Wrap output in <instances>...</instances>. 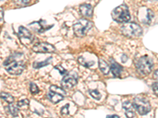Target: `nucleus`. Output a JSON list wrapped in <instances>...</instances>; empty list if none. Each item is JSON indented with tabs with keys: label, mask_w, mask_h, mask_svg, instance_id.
Instances as JSON below:
<instances>
[{
	"label": "nucleus",
	"mask_w": 158,
	"mask_h": 118,
	"mask_svg": "<svg viewBox=\"0 0 158 118\" xmlns=\"http://www.w3.org/2000/svg\"><path fill=\"white\" fill-rule=\"evenodd\" d=\"M22 54H14L4 62L6 70L12 75H19L25 68V61L22 59Z\"/></svg>",
	"instance_id": "f257e3e1"
},
{
	"label": "nucleus",
	"mask_w": 158,
	"mask_h": 118,
	"mask_svg": "<svg viewBox=\"0 0 158 118\" xmlns=\"http://www.w3.org/2000/svg\"><path fill=\"white\" fill-rule=\"evenodd\" d=\"M111 17L114 21L118 22V23H127L131 20L129 8L125 4H122L112 10Z\"/></svg>",
	"instance_id": "f03ea898"
},
{
	"label": "nucleus",
	"mask_w": 158,
	"mask_h": 118,
	"mask_svg": "<svg viewBox=\"0 0 158 118\" xmlns=\"http://www.w3.org/2000/svg\"><path fill=\"white\" fill-rule=\"evenodd\" d=\"M93 27V23L92 22L87 19H81L78 22H76L73 25V30H74V34L77 37H83L86 36L89 31Z\"/></svg>",
	"instance_id": "7ed1b4c3"
},
{
	"label": "nucleus",
	"mask_w": 158,
	"mask_h": 118,
	"mask_svg": "<svg viewBox=\"0 0 158 118\" xmlns=\"http://www.w3.org/2000/svg\"><path fill=\"white\" fill-rule=\"evenodd\" d=\"M121 32L127 37L136 38L142 35V29L136 23H126L121 27Z\"/></svg>",
	"instance_id": "20e7f679"
},
{
	"label": "nucleus",
	"mask_w": 158,
	"mask_h": 118,
	"mask_svg": "<svg viewBox=\"0 0 158 118\" xmlns=\"http://www.w3.org/2000/svg\"><path fill=\"white\" fill-rule=\"evenodd\" d=\"M153 61L148 56H142L136 62V68L142 75L146 76L149 74L153 69Z\"/></svg>",
	"instance_id": "39448f33"
},
{
	"label": "nucleus",
	"mask_w": 158,
	"mask_h": 118,
	"mask_svg": "<svg viewBox=\"0 0 158 118\" xmlns=\"http://www.w3.org/2000/svg\"><path fill=\"white\" fill-rule=\"evenodd\" d=\"M135 110L140 115H146L151 110V105L147 99L144 98H135L133 101Z\"/></svg>",
	"instance_id": "423d86ee"
},
{
	"label": "nucleus",
	"mask_w": 158,
	"mask_h": 118,
	"mask_svg": "<svg viewBox=\"0 0 158 118\" xmlns=\"http://www.w3.org/2000/svg\"><path fill=\"white\" fill-rule=\"evenodd\" d=\"M77 77L74 73H67L61 81V87L63 89H71L77 84Z\"/></svg>",
	"instance_id": "0eeeda50"
},
{
	"label": "nucleus",
	"mask_w": 158,
	"mask_h": 118,
	"mask_svg": "<svg viewBox=\"0 0 158 118\" xmlns=\"http://www.w3.org/2000/svg\"><path fill=\"white\" fill-rule=\"evenodd\" d=\"M32 50L36 53H52L56 51V47L48 43L40 42L33 46Z\"/></svg>",
	"instance_id": "6e6552de"
},
{
	"label": "nucleus",
	"mask_w": 158,
	"mask_h": 118,
	"mask_svg": "<svg viewBox=\"0 0 158 118\" xmlns=\"http://www.w3.org/2000/svg\"><path fill=\"white\" fill-rule=\"evenodd\" d=\"M18 35H19V37L21 39L22 42L24 43L25 42H28L29 43H32V40H33V36H32V33L28 30L25 27H20L19 28V31H18Z\"/></svg>",
	"instance_id": "1a4fd4ad"
},
{
	"label": "nucleus",
	"mask_w": 158,
	"mask_h": 118,
	"mask_svg": "<svg viewBox=\"0 0 158 118\" xmlns=\"http://www.w3.org/2000/svg\"><path fill=\"white\" fill-rule=\"evenodd\" d=\"M80 13L85 18H91L93 15V6L90 4H82L79 7Z\"/></svg>",
	"instance_id": "9d476101"
},
{
	"label": "nucleus",
	"mask_w": 158,
	"mask_h": 118,
	"mask_svg": "<svg viewBox=\"0 0 158 118\" xmlns=\"http://www.w3.org/2000/svg\"><path fill=\"white\" fill-rule=\"evenodd\" d=\"M123 108L126 110V116L127 117H135V107H134L133 104L127 101V102L123 103Z\"/></svg>",
	"instance_id": "9b49d317"
},
{
	"label": "nucleus",
	"mask_w": 158,
	"mask_h": 118,
	"mask_svg": "<svg viewBox=\"0 0 158 118\" xmlns=\"http://www.w3.org/2000/svg\"><path fill=\"white\" fill-rule=\"evenodd\" d=\"M110 69H111V73H113L114 76L115 77H120L121 73L123 72V68L120 65L115 62L114 60L111 59V65H110Z\"/></svg>",
	"instance_id": "f8f14e48"
},
{
	"label": "nucleus",
	"mask_w": 158,
	"mask_h": 118,
	"mask_svg": "<svg viewBox=\"0 0 158 118\" xmlns=\"http://www.w3.org/2000/svg\"><path fill=\"white\" fill-rule=\"evenodd\" d=\"M48 99L52 103H58V102L63 100V95H60L59 93H56V92H54V91H50L48 93Z\"/></svg>",
	"instance_id": "ddd939ff"
},
{
	"label": "nucleus",
	"mask_w": 158,
	"mask_h": 118,
	"mask_svg": "<svg viewBox=\"0 0 158 118\" xmlns=\"http://www.w3.org/2000/svg\"><path fill=\"white\" fill-rule=\"evenodd\" d=\"M99 68L101 69V71L102 72L104 75H108L111 71V69H110V65L106 62L105 61H104L103 59H101L99 61Z\"/></svg>",
	"instance_id": "4468645a"
},
{
	"label": "nucleus",
	"mask_w": 158,
	"mask_h": 118,
	"mask_svg": "<svg viewBox=\"0 0 158 118\" xmlns=\"http://www.w3.org/2000/svg\"><path fill=\"white\" fill-rule=\"evenodd\" d=\"M0 97L1 98H2L4 101H6L8 103H13L14 101H15V98L11 95H10L9 93H6V92H2L0 94Z\"/></svg>",
	"instance_id": "2eb2a0df"
},
{
	"label": "nucleus",
	"mask_w": 158,
	"mask_h": 118,
	"mask_svg": "<svg viewBox=\"0 0 158 118\" xmlns=\"http://www.w3.org/2000/svg\"><path fill=\"white\" fill-rule=\"evenodd\" d=\"M78 62L81 65H82L83 66L87 67V68H89V67H91L92 65H94V61H86L84 57H78Z\"/></svg>",
	"instance_id": "dca6fc26"
},
{
	"label": "nucleus",
	"mask_w": 158,
	"mask_h": 118,
	"mask_svg": "<svg viewBox=\"0 0 158 118\" xmlns=\"http://www.w3.org/2000/svg\"><path fill=\"white\" fill-rule=\"evenodd\" d=\"M50 91H54V92H56V93L60 94V95H63V96H65V95H67V92L65 91V90L63 89L62 87L60 88V87H58V86H56V85H52V86H51Z\"/></svg>",
	"instance_id": "f3484780"
},
{
	"label": "nucleus",
	"mask_w": 158,
	"mask_h": 118,
	"mask_svg": "<svg viewBox=\"0 0 158 118\" xmlns=\"http://www.w3.org/2000/svg\"><path fill=\"white\" fill-rule=\"evenodd\" d=\"M14 2L18 7H24L29 5L30 0H14Z\"/></svg>",
	"instance_id": "a211bd4d"
},
{
	"label": "nucleus",
	"mask_w": 158,
	"mask_h": 118,
	"mask_svg": "<svg viewBox=\"0 0 158 118\" xmlns=\"http://www.w3.org/2000/svg\"><path fill=\"white\" fill-rule=\"evenodd\" d=\"M8 111H9V113H10L11 115L13 116H16L18 113V106H15V105H13L12 103H10V105L8 106Z\"/></svg>",
	"instance_id": "6ab92c4d"
},
{
	"label": "nucleus",
	"mask_w": 158,
	"mask_h": 118,
	"mask_svg": "<svg viewBox=\"0 0 158 118\" xmlns=\"http://www.w3.org/2000/svg\"><path fill=\"white\" fill-rule=\"evenodd\" d=\"M89 94L94 99H96V100H100V99H101V95L97 90H90Z\"/></svg>",
	"instance_id": "aec40b11"
},
{
	"label": "nucleus",
	"mask_w": 158,
	"mask_h": 118,
	"mask_svg": "<svg viewBox=\"0 0 158 118\" xmlns=\"http://www.w3.org/2000/svg\"><path fill=\"white\" fill-rule=\"evenodd\" d=\"M50 59V58H49ZM48 59V60H49ZM48 60H46V61H44L42 62H35L33 63V68L36 69H39V68H42V67L45 66V65H47L50 63V61H48Z\"/></svg>",
	"instance_id": "412c9836"
},
{
	"label": "nucleus",
	"mask_w": 158,
	"mask_h": 118,
	"mask_svg": "<svg viewBox=\"0 0 158 118\" xmlns=\"http://www.w3.org/2000/svg\"><path fill=\"white\" fill-rule=\"evenodd\" d=\"M30 91L32 94H37L40 91L38 87L36 86V84H35L34 83H31L30 84Z\"/></svg>",
	"instance_id": "4be33fe9"
},
{
	"label": "nucleus",
	"mask_w": 158,
	"mask_h": 118,
	"mask_svg": "<svg viewBox=\"0 0 158 118\" xmlns=\"http://www.w3.org/2000/svg\"><path fill=\"white\" fill-rule=\"evenodd\" d=\"M29 104V101L28 99H23V100H21L18 102V107H22L24 106H28Z\"/></svg>",
	"instance_id": "5701e85b"
},
{
	"label": "nucleus",
	"mask_w": 158,
	"mask_h": 118,
	"mask_svg": "<svg viewBox=\"0 0 158 118\" xmlns=\"http://www.w3.org/2000/svg\"><path fill=\"white\" fill-rule=\"evenodd\" d=\"M61 113L63 115H68L69 114V105H66L61 109Z\"/></svg>",
	"instance_id": "b1692460"
},
{
	"label": "nucleus",
	"mask_w": 158,
	"mask_h": 118,
	"mask_svg": "<svg viewBox=\"0 0 158 118\" xmlns=\"http://www.w3.org/2000/svg\"><path fill=\"white\" fill-rule=\"evenodd\" d=\"M153 93L158 96V83H155L153 84Z\"/></svg>",
	"instance_id": "393cba45"
},
{
	"label": "nucleus",
	"mask_w": 158,
	"mask_h": 118,
	"mask_svg": "<svg viewBox=\"0 0 158 118\" xmlns=\"http://www.w3.org/2000/svg\"><path fill=\"white\" fill-rule=\"evenodd\" d=\"M56 69L59 70L61 74H67L66 73V70H65L62 66H56Z\"/></svg>",
	"instance_id": "a878e982"
},
{
	"label": "nucleus",
	"mask_w": 158,
	"mask_h": 118,
	"mask_svg": "<svg viewBox=\"0 0 158 118\" xmlns=\"http://www.w3.org/2000/svg\"><path fill=\"white\" fill-rule=\"evenodd\" d=\"M3 14H4L3 10H2V8L0 7V22L3 21Z\"/></svg>",
	"instance_id": "bb28decb"
},
{
	"label": "nucleus",
	"mask_w": 158,
	"mask_h": 118,
	"mask_svg": "<svg viewBox=\"0 0 158 118\" xmlns=\"http://www.w3.org/2000/svg\"><path fill=\"white\" fill-rule=\"evenodd\" d=\"M153 77H154L155 80L158 81V69L154 72V73H153Z\"/></svg>",
	"instance_id": "cd10ccee"
},
{
	"label": "nucleus",
	"mask_w": 158,
	"mask_h": 118,
	"mask_svg": "<svg viewBox=\"0 0 158 118\" xmlns=\"http://www.w3.org/2000/svg\"><path fill=\"white\" fill-rule=\"evenodd\" d=\"M107 117H114V118H118L119 116L117 115H111V116H107Z\"/></svg>",
	"instance_id": "c85d7f7f"
},
{
	"label": "nucleus",
	"mask_w": 158,
	"mask_h": 118,
	"mask_svg": "<svg viewBox=\"0 0 158 118\" xmlns=\"http://www.w3.org/2000/svg\"><path fill=\"white\" fill-rule=\"evenodd\" d=\"M156 1H158V0H156Z\"/></svg>",
	"instance_id": "c756f323"
}]
</instances>
